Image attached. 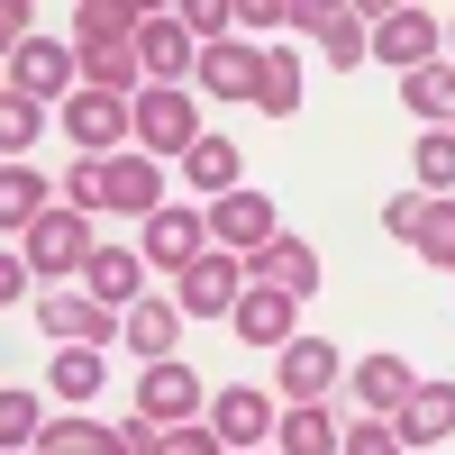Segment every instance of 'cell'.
Wrapping results in <instances>:
<instances>
[{
    "mask_svg": "<svg viewBox=\"0 0 455 455\" xmlns=\"http://www.w3.org/2000/svg\"><path fill=\"white\" fill-rule=\"evenodd\" d=\"M46 455H119V428H92V419H55L46 437H36Z\"/></svg>",
    "mask_w": 455,
    "mask_h": 455,
    "instance_id": "4316f807",
    "label": "cell"
},
{
    "mask_svg": "<svg viewBox=\"0 0 455 455\" xmlns=\"http://www.w3.org/2000/svg\"><path fill=\"white\" fill-rule=\"evenodd\" d=\"M201 83H210L219 100H246V92L264 83V55H246V46H228V36H219V46L201 55Z\"/></svg>",
    "mask_w": 455,
    "mask_h": 455,
    "instance_id": "d6986e66",
    "label": "cell"
},
{
    "mask_svg": "<svg viewBox=\"0 0 455 455\" xmlns=\"http://www.w3.org/2000/svg\"><path fill=\"white\" fill-rule=\"evenodd\" d=\"M410 173H419V192H428V201H446V192H455V128H428V137H419V156H410Z\"/></svg>",
    "mask_w": 455,
    "mask_h": 455,
    "instance_id": "cb8c5ba5",
    "label": "cell"
},
{
    "mask_svg": "<svg viewBox=\"0 0 455 455\" xmlns=\"http://www.w3.org/2000/svg\"><path fill=\"white\" fill-rule=\"evenodd\" d=\"M237 274H246V255H201L192 274H182V310H228V300H237Z\"/></svg>",
    "mask_w": 455,
    "mask_h": 455,
    "instance_id": "2e32d148",
    "label": "cell"
},
{
    "mask_svg": "<svg viewBox=\"0 0 455 455\" xmlns=\"http://www.w3.org/2000/svg\"><path fill=\"white\" fill-rule=\"evenodd\" d=\"M92 255L100 246H92V219L83 210H46V219L28 228V264H36V274H83Z\"/></svg>",
    "mask_w": 455,
    "mask_h": 455,
    "instance_id": "7a4b0ae2",
    "label": "cell"
},
{
    "mask_svg": "<svg viewBox=\"0 0 455 455\" xmlns=\"http://www.w3.org/2000/svg\"><path fill=\"white\" fill-rule=\"evenodd\" d=\"M437 36H446V19H428V10H383V19H373V55L401 64V73H428Z\"/></svg>",
    "mask_w": 455,
    "mask_h": 455,
    "instance_id": "3957f363",
    "label": "cell"
},
{
    "mask_svg": "<svg viewBox=\"0 0 455 455\" xmlns=\"http://www.w3.org/2000/svg\"><path fill=\"white\" fill-rule=\"evenodd\" d=\"M419 219H428V192H401V201L383 210V228H392V237H419Z\"/></svg>",
    "mask_w": 455,
    "mask_h": 455,
    "instance_id": "e575fe53",
    "label": "cell"
},
{
    "mask_svg": "<svg viewBox=\"0 0 455 455\" xmlns=\"http://www.w3.org/2000/svg\"><path fill=\"white\" fill-rule=\"evenodd\" d=\"M210 428H219V446H255V437H274V401L264 392H219Z\"/></svg>",
    "mask_w": 455,
    "mask_h": 455,
    "instance_id": "4fadbf2b",
    "label": "cell"
},
{
    "mask_svg": "<svg viewBox=\"0 0 455 455\" xmlns=\"http://www.w3.org/2000/svg\"><path fill=\"white\" fill-rule=\"evenodd\" d=\"M0 146H10V156L36 146V100H10V109H0Z\"/></svg>",
    "mask_w": 455,
    "mask_h": 455,
    "instance_id": "d6a6232c",
    "label": "cell"
},
{
    "mask_svg": "<svg viewBox=\"0 0 455 455\" xmlns=\"http://www.w3.org/2000/svg\"><path fill=\"white\" fill-rule=\"evenodd\" d=\"M128 119H137V109H128L119 92H83V100H73V109H64V128H73V137H83V156H92V164L109 156V146H119V128H128Z\"/></svg>",
    "mask_w": 455,
    "mask_h": 455,
    "instance_id": "9c48e42d",
    "label": "cell"
},
{
    "mask_svg": "<svg viewBox=\"0 0 455 455\" xmlns=\"http://www.w3.org/2000/svg\"><path fill=\"white\" fill-rule=\"evenodd\" d=\"M392 437H401V446H437V437H455V392H446V383H419Z\"/></svg>",
    "mask_w": 455,
    "mask_h": 455,
    "instance_id": "5bb4252c",
    "label": "cell"
},
{
    "mask_svg": "<svg viewBox=\"0 0 455 455\" xmlns=\"http://www.w3.org/2000/svg\"><path fill=\"white\" fill-rule=\"evenodd\" d=\"M73 28H83V46H137V10H100V0H92V10H73Z\"/></svg>",
    "mask_w": 455,
    "mask_h": 455,
    "instance_id": "83f0119b",
    "label": "cell"
},
{
    "mask_svg": "<svg viewBox=\"0 0 455 455\" xmlns=\"http://www.w3.org/2000/svg\"><path fill=\"white\" fill-rule=\"evenodd\" d=\"M328 383H337V347H328V337H291V347H283V392L319 401Z\"/></svg>",
    "mask_w": 455,
    "mask_h": 455,
    "instance_id": "7c38bea8",
    "label": "cell"
},
{
    "mask_svg": "<svg viewBox=\"0 0 455 455\" xmlns=\"http://www.w3.org/2000/svg\"><path fill=\"white\" fill-rule=\"evenodd\" d=\"M347 455H401V437H392V428H355Z\"/></svg>",
    "mask_w": 455,
    "mask_h": 455,
    "instance_id": "f35d334b",
    "label": "cell"
},
{
    "mask_svg": "<svg viewBox=\"0 0 455 455\" xmlns=\"http://www.w3.org/2000/svg\"><path fill=\"white\" fill-rule=\"evenodd\" d=\"M255 264H264V274H274V291H291V300H300V291H319V255H310V246H291V237H274Z\"/></svg>",
    "mask_w": 455,
    "mask_h": 455,
    "instance_id": "603a6c76",
    "label": "cell"
},
{
    "mask_svg": "<svg viewBox=\"0 0 455 455\" xmlns=\"http://www.w3.org/2000/svg\"><path fill=\"white\" fill-rule=\"evenodd\" d=\"M137 55H146V73H156V92H173L182 73H192V36H182V10H173V19H146Z\"/></svg>",
    "mask_w": 455,
    "mask_h": 455,
    "instance_id": "8fae6325",
    "label": "cell"
},
{
    "mask_svg": "<svg viewBox=\"0 0 455 455\" xmlns=\"http://www.w3.org/2000/svg\"><path fill=\"white\" fill-rule=\"evenodd\" d=\"M137 137L156 146V156H173V146L192 156V146H201V119H192V100H182V92H146V100H137Z\"/></svg>",
    "mask_w": 455,
    "mask_h": 455,
    "instance_id": "ba28073f",
    "label": "cell"
},
{
    "mask_svg": "<svg viewBox=\"0 0 455 455\" xmlns=\"http://www.w3.org/2000/svg\"><path fill=\"white\" fill-rule=\"evenodd\" d=\"M283 455H347V437H337V419L319 401H300L291 419H283Z\"/></svg>",
    "mask_w": 455,
    "mask_h": 455,
    "instance_id": "44dd1931",
    "label": "cell"
},
{
    "mask_svg": "<svg viewBox=\"0 0 455 455\" xmlns=\"http://www.w3.org/2000/svg\"><path fill=\"white\" fill-rule=\"evenodd\" d=\"M73 210H137V219H156L164 210V173L146 156H100V164L73 173Z\"/></svg>",
    "mask_w": 455,
    "mask_h": 455,
    "instance_id": "6da1fadb",
    "label": "cell"
},
{
    "mask_svg": "<svg viewBox=\"0 0 455 455\" xmlns=\"http://www.w3.org/2000/svg\"><path fill=\"white\" fill-rule=\"evenodd\" d=\"M410 109L437 128V119H455V64H428V73H410Z\"/></svg>",
    "mask_w": 455,
    "mask_h": 455,
    "instance_id": "f1b7e54d",
    "label": "cell"
},
{
    "mask_svg": "<svg viewBox=\"0 0 455 455\" xmlns=\"http://www.w3.org/2000/svg\"><path fill=\"white\" fill-rule=\"evenodd\" d=\"M173 337H182V300H137L128 310V347L146 364H173Z\"/></svg>",
    "mask_w": 455,
    "mask_h": 455,
    "instance_id": "9a60e30c",
    "label": "cell"
},
{
    "mask_svg": "<svg viewBox=\"0 0 455 455\" xmlns=\"http://www.w3.org/2000/svg\"><path fill=\"white\" fill-rule=\"evenodd\" d=\"M201 410V383H192V364H146V383H137V419H156V428H182Z\"/></svg>",
    "mask_w": 455,
    "mask_h": 455,
    "instance_id": "5b68a950",
    "label": "cell"
},
{
    "mask_svg": "<svg viewBox=\"0 0 455 455\" xmlns=\"http://www.w3.org/2000/svg\"><path fill=\"white\" fill-rule=\"evenodd\" d=\"M237 337L246 347H291V291H246L237 300Z\"/></svg>",
    "mask_w": 455,
    "mask_h": 455,
    "instance_id": "e0dca14e",
    "label": "cell"
},
{
    "mask_svg": "<svg viewBox=\"0 0 455 455\" xmlns=\"http://www.w3.org/2000/svg\"><path fill=\"white\" fill-rule=\"evenodd\" d=\"M201 237H210V219H192V210H156V219H146V264H164V274H192V264L210 255Z\"/></svg>",
    "mask_w": 455,
    "mask_h": 455,
    "instance_id": "8992f818",
    "label": "cell"
},
{
    "mask_svg": "<svg viewBox=\"0 0 455 455\" xmlns=\"http://www.w3.org/2000/svg\"><path fill=\"white\" fill-rule=\"evenodd\" d=\"M164 455H219V428H173Z\"/></svg>",
    "mask_w": 455,
    "mask_h": 455,
    "instance_id": "74e56055",
    "label": "cell"
},
{
    "mask_svg": "<svg viewBox=\"0 0 455 455\" xmlns=\"http://www.w3.org/2000/svg\"><path fill=\"white\" fill-rule=\"evenodd\" d=\"M410 392H419V373H410L401 355H364V364H355V401L373 410V419H401Z\"/></svg>",
    "mask_w": 455,
    "mask_h": 455,
    "instance_id": "30bf717a",
    "label": "cell"
},
{
    "mask_svg": "<svg viewBox=\"0 0 455 455\" xmlns=\"http://www.w3.org/2000/svg\"><path fill=\"white\" fill-rule=\"evenodd\" d=\"M319 46H328V64H364V55H373V36H364V19H355V10H328Z\"/></svg>",
    "mask_w": 455,
    "mask_h": 455,
    "instance_id": "4dcf8cb0",
    "label": "cell"
},
{
    "mask_svg": "<svg viewBox=\"0 0 455 455\" xmlns=\"http://www.w3.org/2000/svg\"><path fill=\"white\" fill-rule=\"evenodd\" d=\"M119 455H164V428H156V419H128V428H119Z\"/></svg>",
    "mask_w": 455,
    "mask_h": 455,
    "instance_id": "8d00e7d4",
    "label": "cell"
},
{
    "mask_svg": "<svg viewBox=\"0 0 455 455\" xmlns=\"http://www.w3.org/2000/svg\"><path fill=\"white\" fill-rule=\"evenodd\" d=\"M210 237H219L228 255H264V246H274V201H264V192L210 201Z\"/></svg>",
    "mask_w": 455,
    "mask_h": 455,
    "instance_id": "277c9868",
    "label": "cell"
},
{
    "mask_svg": "<svg viewBox=\"0 0 455 455\" xmlns=\"http://www.w3.org/2000/svg\"><path fill=\"white\" fill-rule=\"evenodd\" d=\"M36 328H46V337H64V347H109V337H128V328L109 319L92 291H64V300H46V310H36Z\"/></svg>",
    "mask_w": 455,
    "mask_h": 455,
    "instance_id": "52a82bcc",
    "label": "cell"
},
{
    "mask_svg": "<svg viewBox=\"0 0 455 455\" xmlns=\"http://www.w3.org/2000/svg\"><path fill=\"white\" fill-rule=\"evenodd\" d=\"M83 291L100 300V310H109V300H137V255H128V246H100V255L83 264Z\"/></svg>",
    "mask_w": 455,
    "mask_h": 455,
    "instance_id": "ffe728a7",
    "label": "cell"
},
{
    "mask_svg": "<svg viewBox=\"0 0 455 455\" xmlns=\"http://www.w3.org/2000/svg\"><path fill=\"white\" fill-rule=\"evenodd\" d=\"M182 173H192L210 201H228V192H237V146H228V137H201L192 156H182Z\"/></svg>",
    "mask_w": 455,
    "mask_h": 455,
    "instance_id": "7402d4cb",
    "label": "cell"
},
{
    "mask_svg": "<svg viewBox=\"0 0 455 455\" xmlns=\"http://www.w3.org/2000/svg\"><path fill=\"white\" fill-rule=\"evenodd\" d=\"M36 219H46V182H36V173L19 164L10 182H0V228L19 237V228H36Z\"/></svg>",
    "mask_w": 455,
    "mask_h": 455,
    "instance_id": "484cf974",
    "label": "cell"
},
{
    "mask_svg": "<svg viewBox=\"0 0 455 455\" xmlns=\"http://www.w3.org/2000/svg\"><path fill=\"white\" fill-rule=\"evenodd\" d=\"M228 19H237V10H228V0H192V10H182V28H201L210 46H219V28H228Z\"/></svg>",
    "mask_w": 455,
    "mask_h": 455,
    "instance_id": "d590c367",
    "label": "cell"
},
{
    "mask_svg": "<svg viewBox=\"0 0 455 455\" xmlns=\"http://www.w3.org/2000/svg\"><path fill=\"white\" fill-rule=\"evenodd\" d=\"M64 64H73V55L55 46V36H19V46H10V83H19V100H28V92H55Z\"/></svg>",
    "mask_w": 455,
    "mask_h": 455,
    "instance_id": "ac0fdd59",
    "label": "cell"
},
{
    "mask_svg": "<svg viewBox=\"0 0 455 455\" xmlns=\"http://www.w3.org/2000/svg\"><path fill=\"white\" fill-rule=\"evenodd\" d=\"M410 246H419L428 264H446V274H455V201H428V219H419V237H410Z\"/></svg>",
    "mask_w": 455,
    "mask_h": 455,
    "instance_id": "1f68e13d",
    "label": "cell"
},
{
    "mask_svg": "<svg viewBox=\"0 0 455 455\" xmlns=\"http://www.w3.org/2000/svg\"><path fill=\"white\" fill-rule=\"evenodd\" d=\"M446 36H455V19H446Z\"/></svg>",
    "mask_w": 455,
    "mask_h": 455,
    "instance_id": "ab89813d",
    "label": "cell"
},
{
    "mask_svg": "<svg viewBox=\"0 0 455 455\" xmlns=\"http://www.w3.org/2000/svg\"><path fill=\"white\" fill-rule=\"evenodd\" d=\"M46 383H55L64 401H92V392H100V347H64V355H55V373H46Z\"/></svg>",
    "mask_w": 455,
    "mask_h": 455,
    "instance_id": "f546056e",
    "label": "cell"
},
{
    "mask_svg": "<svg viewBox=\"0 0 455 455\" xmlns=\"http://www.w3.org/2000/svg\"><path fill=\"white\" fill-rule=\"evenodd\" d=\"M255 109H264V119H291V109H300V55H264Z\"/></svg>",
    "mask_w": 455,
    "mask_h": 455,
    "instance_id": "d4e9b609",
    "label": "cell"
},
{
    "mask_svg": "<svg viewBox=\"0 0 455 455\" xmlns=\"http://www.w3.org/2000/svg\"><path fill=\"white\" fill-rule=\"evenodd\" d=\"M0 437H10V446L46 437V428H36V401H28V392H10V401H0Z\"/></svg>",
    "mask_w": 455,
    "mask_h": 455,
    "instance_id": "836d02e7",
    "label": "cell"
}]
</instances>
